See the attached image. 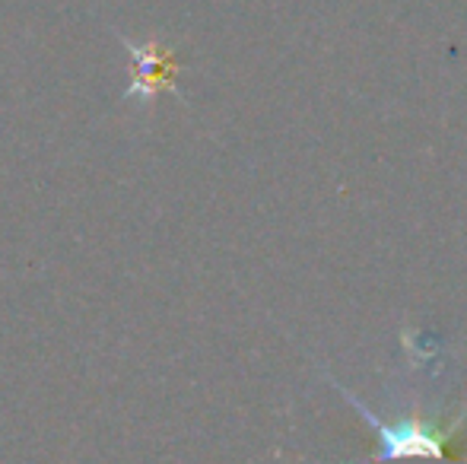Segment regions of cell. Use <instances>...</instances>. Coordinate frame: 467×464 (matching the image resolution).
I'll use <instances>...</instances> for the list:
<instances>
[{"label":"cell","instance_id":"obj_1","mask_svg":"<svg viewBox=\"0 0 467 464\" xmlns=\"http://www.w3.org/2000/svg\"><path fill=\"white\" fill-rule=\"evenodd\" d=\"M121 45L128 51V57L134 61V77H130V87L124 93V99L134 102H147L153 99L162 89H175V55L169 48L156 42H130L128 36H121Z\"/></svg>","mask_w":467,"mask_h":464}]
</instances>
